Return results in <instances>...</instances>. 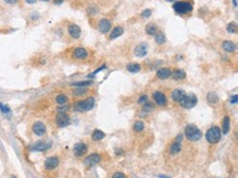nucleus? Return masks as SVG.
<instances>
[{
  "mask_svg": "<svg viewBox=\"0 0 238 178\" xmlns=\"http://www.w3.org/2000/svg\"><path fill=\"white\" fill-rule=\"evenodd\" d=\"M173 10L176 13L178 14H188V13H191L193 11V5H192L190 1L188 0H181V1H177V2L173 3Z\"/></svg>",
  "mask_w": 238,
  "mask_h": 178,
  "instance_id": "1",
  "label": "nucleus"
},
{
  "mask_svg": "<svg viewBox=\"0 0 238 178\" xmlns=\"http://www.w3.org/2000/svg\"><path fill=\"white\" fill-rule=\"evenodd\" d=\"M184 133H185V137H187L190 141H198L200 140L201 137H202L201 130L194 125H188L187 127H185Z\"/></svg>",
  "mask_w": 238,
  "mask_h": 178,
  "instance_id": "2",
  "label": "nucleus"
},
{
  "mask_svg": "<svg viewBox=\"0 0 238 178\" xmlns=\"http://www.w3.org/2000/svg\"><path fill=\"white\" fill-rule=\"evenodd\" d=\"M93 105H95V99L92 96L88 97L85 101H78L75 103L74 107L77 112H87V110L92 109Z\"/></svg>",
  "mask_w": 238,
  "mask_h": 178,
  "instance_id": "3",
  "label": "nucleus"
},
{
  "mask_svg": "<svg viewBox=\"0 0 238 178\" xmlns=\"http://www.w3.org/2000/svg\"><path fill=\"white\" fill-rule=\"evenodd\" d=\"M220 130L218 127H212L207 130L206 132V140L209 141L210 143H216L220 140Z\"/></svg>",
  "mask_w": 238,
  "mask_h": 178,
  "instance_id": "4",
  "label": "nucleus"
},
{
  "mask_svg": "<svg viewBox=\"0 0 238 178\" xmlns=\"http://www.w3.org/2000/svg\"><path fill=\"white\" fill-rule=\"evenodd\" d=\"M198 103V99L194 94H189V95H185L184 99L180 102V104L183 106L184 108H192L196 105Z\"/></svg>",
  "mask_w": 238,
  "mask_h": 178,
  "instance_id": "5",
  "label": "nucleus"
},
{
  "mask_svg": "<svg viewBox=\"0 0 238 178\" xmlns=\"http://www.w3.org/2000/svg\"><path fill=\"white\" fill-rule=\"evenodd\" d=\"M69 123H70V118L66 113H58V115L56 116V125L58 127H66L69 125Z\"/></svg>",
  "mask_w": 238,
  "mask_h": 178,
  "instance_id": "6",
  "label": "nucleus"
},
{
  "mask_svg": "<svg viewBox=\"0 0 238 178\" xmlns=\"http://www.w3.org/2000/svg\"><path fill=\"white\" fill-rule=\"evenodd\" d=\"M67 31H68L69 35L73 38H75V40H78V38L81 36V29H80L77 24H75V23L69 24L68 27H67Z\"/></svg>",
  "mask_w": 238,
  "mask_h": 178,
  "instance_id": "7",
  "label": "nucleus"
},
{
  "mask_svg": "<svg viewBox=\"0 0 238 178\" xmlns=\"http://www.w3.org/2000/svg\"><path fill=\"white\" fill-rule=\"evenodd\" d=\"M51 147V143L46 142V141H39V142L34 143L31 147V151L34 152H44L47 149Z\"/></svg>",
  "mask_w": 238,
  "mask_h": 178,
  "instance_id": "8",
  "label": "nucleus"
},
{
  "mask_svg": "<svg viewBox=\"0 0 238 178\" xmlns=\"http://www.w3.org/2000/svg\"><path fill=\"white\" fill-rule=\"evenodd\" d=\"M58 164H59V160L57 156H51L45 160L44 166L47 171H52V169H55L58 166Z\"/></svg>",
  "mask_w": 238,
  "mask_h": 178,
  "instance_id": "9",
  "label": "nucleus"
},
{
  "mask_svg": "<svg viewBox=\"0 0 238 178\" xmlns=\"http://www.w3.org/2000/svg\"><path fill=\"white\" fill-rule=\"evenodd\" d=\"M111 26H112V23L109 19H101V20L98 22V29L101 33L106 34L110 31Z\"/></svg>",
  "mask_w": 238,
  "mask_h": 178,
  "instance_id": "10",
  "label": "nucleus"
},
{
  "mask_svg": "<svg viewBox=\"0 0 238 178\" xmlns=\"http://www.w3.org/2000/svg\"><path fill=\"white\" fill-rule=\"evenodd\" d=\"M88 51L87 49H85L84 47H77V48L74 49L73 51V57L77 60H84L88 57Z\"/></svg>",
  "mask_w": 238,
  "mask_h": 178,
  "instance_id": "11",
  "label": "nucleus"
},
{
  "mask_svg": "<svg viewBox=\"0 0 238 178\" xmlns=\"http://www.w3.org/2000/svg\"><path fill=\"white\" fill-rule=\"evenodd\" d=\"M100 161H101V156L97 153H93L86 157V160H85V165H86L87 167H91L93 166V165L98 164Z\"/></svg>",
  "mask_w": 238,
  "mask_h": 178,
  "instance_id": "12",
  "label": "nucleus"
},
{
  "mask_svg": "<svg viewBox=\"0 0 238 178\" xmlns=\"http://www.w3.org/2000/svg\"><path fill=\"white\" fill-rule=\"evenodd\" d=\"M147 51H148V46L146 43H142V44L136 46V48L134 49V54L137 57H144V56L147 55Z\"/></svg>",
  "mask_w": 238,
  "mask_h": 178,
  "instance_id": "13",
  "label": "nucleus"
},
{
  "mask_svg": "<svg viewBox=\"0 0 238 178\" xmlns=\"http://www.w3.org/2000/svg\"><path fill=\"white\" fill-rule=\"evenodd\" d=\"M33 132L36 136H44L46 132V127L42 121H36L33 125Z\"/></svg>",
  "mask_w": 238,
  "mask_h": 178,
  "instance_id": "14",
  "label": "nucleus"
},
{
  "mask_svg": "<svg viewBox=\"0 0 238 178\" xmlns=\"http://www.w3.org/2000/svg\"><path fill=\"white\" fill-rule=\"evenodd\" d=\"M181 140H182V136H181V134L177 136L174 142L172 143L171 147H170V152H171L172 154H176V153H178V152L180 151V149H181Z\"/></svg>",
  "mask_w": 238,
  "mask_h": 178,
  "instance_id": "15",
  "label": "nucleus"
},
{
  "mask_svg": "<svg viewBox=\"0 0 238 178\" xmlns=\"http://www.w3.org/2000/svg\"><path fill=\"white\" fill-rule=\"evenodd\" d=\"M87 151V145L85 144V143H77V144H75V147H74V153H75L76 156H81L84 155L85 153H86Z\"/></svg>",
  "mask_w": 238,
  "mask_h": 178,
  "instance_id": "16",
  "label": "nucleus"
},
{
  "mask_svg": "<svg viewBox=\"0 0 238 178\" xmlns=\"http://www.w3.org/2000/svg\"><path fill=\"white\" fill-rule=\"evenodd\" d=\"M154 99L155 102L160 106L166 105V103H167V99H166L165 94H163L161 92H158V91L154 93Z\"/></svg>",
  "mask_w": 238,
  "mask_h": 178,
  "instance_id": "17",
  "label": "nucleus"
},
{
  "mask_svg": "<svg viewBox=\"0 0 238 178\" xmlns=\"http://www.w3.org/2000/svg\"><path fill=\"white\" fill-rule=\"evenodd\" d=\"M185 95L187 94H185L184 91L181 90V89H177V90H174L173 92H172V99H173V101L179 102V103H180V102L184 99Z\"/></svg>",
  "mask_w": 238,
  "mask_h": 178,
  "instance_id": "18",
  "label": "nucleus"
},
{
  "mask_svg": "<svg viewBox=\"0 0 238 178\" xmlns=\"http://www.w3.org/2000/svg\"><path fill=\"white\" fill-rule=\"evenodd\" d=\"M171 72H172V71L170 70L169 68L159 69V70L157 71V77H158L159 79H161V80H166V79H168V78H170V75H171Z\"/></svg>",
  "mask_w": 238,
  "mask_h": 178,
  "instance_id": "19",
  "label": "nucleus"
},
{
  "mask_svg": "<svg viewBox=\"0 0 238 178\" xmlns=\"http://www.w3.org/2000/svg\"><path fill=\"white\" fill-rule=\"evenodd\" d=\"M222 47L227 53H234L236 51V44L231 42V41H225V42H223Z\"/></svg>",
  "mask_w": 238,
  "mask_h": 178,
  "instance_id": "20",
  "label": "nucleus"
},
{
  "mask_svg": "<svg viewBox=\"0 0 238 178\" xmlns=\"http://www.w3.org/2000/svg\"><path fill=\"white\" fill-rule=\"evenodd\" d=\"M145 31H146V33L148 34V35H150V36H155L156 35V33L158 32V26H157L155 23H148L147 25H146V27H145Z\"/></svg>",
  "mask_w": 238,
  "mask_h": 178,
  "instance_id": "21",
  "label": "nucleus"
},
{
  "mask_svg": "<svg viewBox=\"0 0 238 178\" xmlns=\"http://www.w3.org/2000/svg\"><path fill=\"white\" fill-rule=\"evenodd\" d=\"M123 33H124L123 27L116 26V27H114V29L112 30V32L110 33V38H111V40H114V38H117L119 36H121Z\"/></svg>",
  "mask_w": 238,
  "mask_h": 178,
  "instance_id": "22",
  "label": "nucleus"
},
{
  "mask_svg": "<svg viewBox=\"0 0 238 178\" xmlns=\"http://www.w3.org/2000/svg\"><path fill=\"white\" fill-rule=\"evenodd\" d=\"M170 77L173 80H182L185 78V72L183 70H174L173 72H171Z\"/></svg>",
  "mask_w": 238,
  "mask_h": 178,
  "instance_id": "23",
  "label": "nucleus"
},
{
  "mask_svg": "<svg viewBox=\"0 0 238 178\" xmlns=\"http://www.w3.org/2000/svg\"><path fill=\"white\" fill-rule=\"evenodd\" d=\"M155 41H156L157 44L163 45L165 44L166 42V35L163 33V32H157L156 35H155Z\"/></svg>",
  "mask_w": 238,
  "mask_h": 178,
  "instance_id": "24",
  "label": "nucleus"
},
{
  "mask_svg": "<svg viewBox=\"0 0 238 178\" xmlns=\"http://www.w3.org/2000/svg\"><path fill=\"white\" fill-rule=\"evenodd\" d=\"M229 129H230V120H229V118L226 116L223 119V133L224 134L228 133Z\"/></svg>",
  "mask_w": 238,
  "mask_h": 178,
  "instance_id": "25",
  "label": "nucleus"
},
{
  "mask_svg": "<svg viewBox=\"0 0 238 178\" xmlns=\"http://www.w3.org/2000/svg\"><path fill=\"white\" fill-rule=\"evenodd\" d=\"M126 69H127V71H130V72L136 73L141 70V66H139V64H135V62H133V64H128L127 66H126Z\"/></svg>",
  "mask_w": 238,
  "mask_h": 178,
  "instance_id": "26",
  "label": "nucleus"
},
{
  "mask_svg": "<svg viewBox=\"0 0 238 178\" xmlns=\"http://www.w3.org/2000/svg\"><path fill=\"white\" fill-rule=\"evenodd\" d=\"M104 132L103 131H101V130H98V129H96L95 131L92 132V139L95 141H99V140H101V139H103L104 138Z\"/></svg>",
  "mask_w": 238,
  "mask_h": 178,
  "instance_id": "27",
  "label": "nucleus"
},
{
  "mask_svg": "<svg viewBox=\"0 0 238 178\" xmlns=\"http://www.w3.org/2000/svg\"><path fill=\"white\" fill-rule=\"evenodd\" d=\"M55 101L56 103L59 104V105H64V104H66L67 101H68V97H67L66 94H58L57 96H56Z\"/></svg>",
  "mask_w": 238,
  "mask_h": 178,
  "instance_id": "28",
  "label": "nucleus"
},
{
  "mask_svg": "<svg viewBox=\"0 0 238 178\" xmlns=\"http://www.w3.org/2000/svg\"><path fill=\"white\" fill-rule=\"evenodd\" d=\"M92 84V81H80V82H76V83H73L71 85L76 86V88H86V86Z\"/></svg>",
  "mask_w": 238,
  "mask_h": 178,
  "instance_id": "29",
  "label": "nucleus"
},
{
  "mask_svg": "<svg viewBox=\"0 0 238 178\" xmlns=\"http://www.w3.org/2000/svg\"><path fill=\"white\" fill-rule=\"evenodd\" d=\"M207 101H209L210 103H212V104H216L218 102L217 95H216L215 93H213V92L209 93V94H207Z\"/></svg>",
  "mask_w": 238,
  "mask_h": 178,
  "instance_id": "30",
  "label": "nucleus"
},
{
  "mask_svg": "<svg viewBox=\"0 0 238 178\" xmlns=\"http://www.w3.org/2000/svg\"><path fill=\"white\" fill-rule=\"evenodd\" d=\"M227 32L230 34H235L237 32V24L235 22H230L227 25Z\"/></svg>",
  "mask_w": 238,
  "mask_h": 178,
  "instance_id": "31",
  "label": "nucleus"
},
{
  "mask_svg": "<svg viewBox=\"0 0 238 178\" xmlns=\"http://www.w3.org/2000/svg\"><path fill=\"white\" fill-rule=\"evenodd\" d=\"M87 91L88 90L85 88H77L76 90H74V95H75V96H81V95L86 94Z\"/></svg>",
  "mask_w": 238,
  "mask_h": 178,
  "instance_id": "32",
  "label": "nucleus"
},
{
  "mask_svg": "<svg viewBox=\"0 0 238 178\" xmlns=\"http://www.w3.org/2000/svg\"><path fill=\"white\" fill-rule=\"evenodd\" d=\"M143 129H144V123H142V121H136V123H134V130H136V131H142Z\"/></svg>",
  "mask_w": 238,
  "mask_h": 178,
  "instance_id": "33",
  "label": "nucleus"
},
{
  "mask_svg": "<svg viewBox=\"0 0 238 178\" xmlns=\"http://www.w3.org/2000/svg\"><path fill=\"white\" fill-rule=\"evenodd\" d=\"M0 110H1L3 114H9V113H10V108L8 107L7 105H5V104H1V103H0Z\"/></svg>",
  "mask_w": 238,
  "mask_h": 178,
  "instance_id": "34",
  "label": "nucleus"
},
{
  "mask_svg": "<svg viewBox=\"0 0 238 178\" xmlns=\"http://www.w3.org/2000/svg\"><path fill=\"white\" fill-rule=\"evenodd\" d=\"M143 105H144V110H146V112H150V110L154 108V105H153L152 103H148V102H146Z\"/></svg>",
  "mask_w": 238,
  "mask_h": 178,
  "instance_id": "35",
  "label": "nucleus"
},
{
  "mask_svg": "<svg viewBox=\"0 0 238 178\" xmlns=\"http://www.w3.org/2000/svg\"><path fill=\"white\" fill-rule=\"evenodd\" d=\"M150 16H152V10H149V9L144 10V12L142 13V17H143V18H149Z\"/></svg>",
  "mask_w": 238,
  "mask_h": 178,
  "instance_id": "36",
  "label": "nucleus"
},
{
  "mask_svg": "<svg viewBox=\"0 0 238 178\" xmlns=\"http://www.w3.org/2000/svg\"><path fill=\"white\" fill-rule=\"evenodd\" d=\"M68 110V106L67 105H62L60 107L57 108V112L58 113H66Z\"/></svg>",
  "mask_w": 238,
  "mask_h": 178,
  "instance_id": "37",
  "label": "nucleus"
},
{
  "mask_svg": "<svg viewBox=\"0 0 238 178\" xmlns=\"http://www.w3.org/2000/svg\"><path fill=\"white\" fill-rule=\"evenodd\" d=\"M146 102H147V95H143V96H141V99H138L139 104H145Z\"/></svg>",
  "mask_w": 238,
  "mask_h": 178,
  "instance_id": "38",
  "label": "nucleus"
},
{
  "mask_svg": "<svg viewBox=\"0 0 238 178\" xmlns=\"http://www.w3.org/2000/svg\"><path fill=\"white\" fill-rule=\"evenodd\" d=\"M113 178H126V176L123 173H115L113 175Z\"/></svg>",
  "mask_w": 238,
  "mask_h": 178,
  "instance_id": "39",
  "label": "nucleus"
},
{
  "mask_svg": "<svg viewBox=\"0 0 238 178\" xmlns=\"http://www.w3.org/2000/svg\"><path fill=\"white\" fill-rule=\"evenodd\" d=\"M19 0H5V2H7L8 5H16Z\"/></svg>",
  "mask_w": 238,
  "mask_h": 178,
  "instance_id": "40",
  "label": "nucleus"
},
{
  "mask_svg": "<svg viewBox=\"0 0 238 178\" xmlns=\"http://www.w3.org/2000/svg\"><path fill=\"white\" fill-rule=\"evenodd\" d=\"M230 102H231V103H234V104L237 103V95H234V96H231Z\"/></svg>",
  "mask_w": 238,
  "mask_h": 178,
  "instance_id": "41",
  "label": "nucleus"
},
{
  "mask_svg": "<svg viewBox=\"0 0 238 178\" xmlns=\"http://www.w3.org/2000/svg\"><path fill=\"white\" fill-rule=\"evenodd\" d=\"M25 2L29 3V5H34V3H36V0H24Z\"/></svg>",
  "mask_w": 238,
  "mask_h": 178,
  "instance_id": "42",
  "label": "nucleus"
},
{
  "mask_svg": "<svg viewBox=\"0 0 238 178\" xmlns=\"http://www.w3.org/2000/svg\"><path fill=\"white\" fill-rule=\"evenodd\" d=\"M64 0H54V5H62Z\"/></svg>",
  "mask_w": 238,
  "mask_h": 178,
  "instance_id": "43",
  "label": "nucleus"
},
{
  "mask_svg": "<svg viewBox=\"0 0 238 178\" xmlns=\"http://www.w3.org/2000/svg\"><path fill=\"white\" fill-rule=\"evenodd\" d=\"M233 2H234V6H235V7H237V1H236V0H233Z\"/></svg>",
  "mask_w": 238,
  "mask_h": 178,
  "instance_id": "44",
  "label": "nucleus"
},
{
  "mask_svg": "<svg viewBox=\"0 0 238 178\" xmlns=\"http://www.w3.org/2000/svg\"><path fill=\"white\" fill-rule=\"evenodd\" d=\"M166 1H168V2H173V1H176V0H166Z\"/></svg>",
  "mask_w": 238,
  "mask_h": 178,
  "instance_id": "45",
  "label": "nucleus"
},
{
  "mask_svg": "<svg viewBox=\"0 0 238 178\" xmlns=\"http://www.w3.org/2000/svg\"><path fill=\"white\" fill-rule=\"evenodd\" d=\"M42 1H44V2H47V1H51V0H42Z\"/></svg>",
  "mask_w": 238,
  "mask_h": 178,
  "instance_id": "46",
  "label": "nucleus"
},
{
  "mask_svg": "<svg viewBox=\"0 0 238 178\" xmlns=\"http://www.w3.org/2000/svg\"><path fill=\"white\" fill-rule=\"evenodd\" d=\"M160 178H168V177H166V176H160Z\"/></svg>",
  "mask_w": 238,
  "mask_h": 178,
  "instance_id": "47",
  "label": "nucleus"
},
{
  "mask_svg": "<svg viewBox=\"0 0 238 178\" xmlns=\"http://www.w3.org/2000/svg\"><path fill=\"white\" fill-rule=\"evenodd\" d=\"M12 178H17V177H14V176H13V177H12Z\"/></svg>",
  "mask_w": 238,
  "mask_h": 178,
  "instance_id": "48",
  "label": "nucleus"
}]
</instances>
